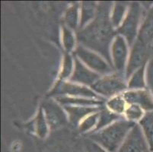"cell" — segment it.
I'll list each match as a JSON object with an SVG mask.
<instances>
[{"label":"cell","mask_w":153,"mask_h":152,"mask_svg":"<svg viewBox=\"0 0 153 152\" xmlns=\"http://www.w3.org/2000/svg\"><path fill=\"white\" fill-rule=\"evenodd\" d=\"M26 127L40 139H43L47 137L51 130L46 119L42 106H40L35 116L26 125Z\"/></svg>","instance_id":"14"},{"label":"cell","mask_w":153,"mask_h":152,"mask_svg":"<svg viewBox=\"0 0 153 152\" xmlns=\"http://www.w3.org/2000/svg\"><path fill=\"white\" fill-rule=\"evenodd\" d=\"M129 55V45L126 39L117 34L111 47V61L115 72L125 74Z\"/></svg>","instance_id":"9"},{"label":"cell","mask_w":153,"mask_h":152,"mask_svg":"<svg viewBox=\"0 0 153 152\" xmlns=\"http://www.w3.org/2000/svg\"><path fill=\"white\" fill-rule=\"evenodd\" d=\"M63 24L73 31H78L80 22V3L73 2L66 9L62 15Z\"/></svg>","instance_id":"16"},{"label":"cell","mask_w":153,"mask_h":152,"mask_svg":"<svg viewBox=\"0 0 153 152\" xmlns=\"http://www.w3.org/2000/svg\"><path fill=\"white\" fill-rule=\"evenodd\" d=\"M72 55L79 59L88 68L101 76L115 72L112 65L104 57L80 44L76 47Z\"/></svg>","instance_id":"5"},{"label":"cell","mask_w":153,"mask_h":152,"mask_svg":"<svg viewBox=\"0 0 153 152\" xmlns=\"http://www.w3.org/2000/svg\"><path fill=\"white\" fill-rule=\"evenodd\" d=\"M61 40L65 53H73L78 46L76 33L63 24L61 25Z\"/></svg>","instance_id":"19"},{"label":"cell","mask_w":153,"mask_h":152,"mask_svg":"<svg viewBox=\"0 0 153 152\" xmlns=\"http://www.w3.org/2000/svg\"><path fill=\"white\" fill-rule=\"evenodd\" d=\"M91 89L104 98L110 99L121 94L128 90L126 75L117 72L103 75L91 86Z\"/></svg>","instance_id":"3"},{"label":"cell","mask_w":153,"mask_h":152,"mask_svg":"<svg viewBox=\"0 0 153 152\" xmlns=\"http://www.w3.org/2000/svg\"><path fill=\"white\" fill-rule=\"evenodd\" d=\"M74 70V57L71 54L65 53L62 58L60 70L55 84H58L63 81L69 80Z\"/></svg>","instance_id":"22"},{"label":"cell","mask_w":153,"mask_h":152,"mask_svg":"<svg viewBox=\"0 0 153 152\" xmlns=\"http://www.w3.org/2000/svg\"><path fill=\"white\" fill-rule=\"evenodd\" d=\"M145 113V111L140 106L136 104H128L123 114V117L126 120L138 123L143 119Z\"/></svg>","instance_id":"27"},{"label":"cell","mask_w":153,"mask_h":152,"mask_svg":"<svg viewBox=\"0 0 153 152\" xmlns=\"http://www.w3.org/2000/svg\"><path fill=\"white\" fill-rule=\"evenodd\" d=\"M55 100L62 106H87V107H101L103 106L104 100L97 99L74 97L68 96H57Z\"/></svg>","instance_id":"17"},{"label":"cell","mask_w":153,"mask_h":152,"mask_svg":"<svg viewBox=\"0 0 153 152\" xmlns=\"http://www.w3.org/2000/svg\"><path fill=\"white\" fill-rule=\"evenodd\" d=\"M83 142H84L85 152H108L102 146L91 140L89 138H85Z\"/></svg>","instance_id":"28"},{"label":"cell","mask_w":153,"mask_h":152,"mask_svg":"<svg viewBox=\"0 0 153 152\" xmlns=\"http://www.w3.org/2000/svg\"><path fill=\"white\" fill-rule=\"evenodd\" d=\"M146 65H143L138 70L129 78L127 80L128 90H140V89L146 88V79H145V72H146Z\"/></svg>","instance_id":"24"},{"label":"cell","mask_w":153,"mask_h":152,"mask_svg":"<svg viewBox=\"0 0 153 152\" xmlns=\"http://www.w3.org/2000/svg\"><path fill=\"white\" fill-rule=\"evenodd\" d=\"M143 14V8L138 2L130 3L127 13L121 25L116 30L117 34L126 39L129 47H131L137 39L140 22Z\"/></svg>","instance_id":"4"},{"label":"cell","mask_w":153,"mask_h":152,"mask_svg":"<svg viewBox=\"0 0 153 152\" xmlns=\"http://www.w3.org/2000/svg\"><path fill=\"white\" fill-rule=\"evenodd\" d=\"M41 106L50 130L54 131L60 129L69 123L66 111L56 100L49 99L45 100Z\"/></svg>","instance_id":"8"},{"label":"cell","mask_w":153,"mask_h":152,"mask_svg":"<svg viewBox=\"0 0 153 152\" xmlns=\"http://www.w3.org/2000/svg\"><path fill=\"white\" fill-rule=\"evenodd\" d=\"M122 94L127 104L140 106L145 112L153 111V96L148 88L127 90Z\"/></svg>","instance_id":"12"},{"label":"cell","mask_w":153,"mask_h":152,"mask_svg":"<svg viewBox=\"0 0 153 152\" xmlns=\"http://www.w3.org/2000/svg\"><path fill=\"white\" fill-rule=\"evenodd\" d=\"M98 119H99V111L87 116L79 124L77 127L78 130L81 134H85V135L94 132L98 124Z\"/></svg>","instance_id":"26"},{"label":"cell","mask_w":153,"mask_h":152,"mask_svg":"<svg viewBox=\"0 0 153 152\" xmlns=\"http://www.w3.org/2000/svg\"><path fill=\"white\" fill-rule=\"evenodd\" d=\"M136 40L145 45L151 46L153 41V6L149 9L142 22Z\"/></svg>","instance_id":"15"},{"label":"cell","mask_w":153,"mask_h":152,"mask_svg":"<svg viewBox=\"0 0 153 152\" xmlns=\"http://www.w3.org/2000/svg\"><path fill=\"white\" fill-rule=\"evenodd\" d=\"M138 123L144 134L149 152H153V111L146 112L143 119Z\"/></svg>","instance_id":"20"},{"label":"cell","mask_w":153,"mask_h":152,"mask_svg":"<svg viewBox=\"0 0 153 152\" xmlns=\"http://www.w3.org/2000/svg\"><path fill=\"white\" fill-rule=\"evenodd\" d=\"M152 53V51L151 46L145 45L137 40L135 41L130 51L125 72L126 80H128L132 74L134 73L136 70H138L143 65H147Z\"/></svg>","instance_id":"7"},{"label":"cell","mask_w":153,"mask_h":152,"mask_svg":"<svg viewBox=\"0 0 153 152\" xmlns=\"http://www.w3.org/2000/svg\"><path fill=\"white\" fill-rule=\"evenodd\" d=\"M104 106V105H103ZM101 107H87V106H62L63 109L67 114L69 123L78 127L83 119H85L87 116L90 115L94 113L98 112L101 109Z\"/></svg>","instance_id":"13"},{"label":"cell","mask_w":153,"mask_h":152,"mask_svg":"<svg viewBox=\"0 0 153 152\" xmlns=\"http://www.w3.org/2000/svg\"><path fill=\"white\" fill-rule=\"evenodd\" d=\"M123 118L124 117L123 116H120L118 114L111 112L106 107L103 106L101 107V110L99 111V119H98V124H97V126H96L94 132L104 129L108 125H111L113 122H116L119 119H123Z\"/></svg>","instance_id":"23"},{"label":"cell","mask_w":153,"mask_h":152,"mask_svg":"<svg viewBox=\"0 0 153 152\" xmlns=\"http://www.w3.org/2000/svg\"><path fill=\"white\" fill-rule=\"evenodd\" d=\"M112 7L111 2L98 3L97 15L94 20L76 32L78 44L100 54L111 65V47L117 35L111 21Z\"/></svg>","instance_id":"1"},{"label":"cell","mask_w":153,"mask_h":152,"mask_svg":"<svg viewBox=\"0 0 153 152\" xmlns=\"http://www.w3.org/2000/svg\"><path fill=\"white\" fill-rule=\"evenodd\" d=\"M129 6H130V3H126V2H117L113 4L111 12V21L113 27H114L115 30H117L121 25L127 13Z\"/></svg>","instance_id":"21"},{"label":"cell","mask_w":153,"mask_h":152,"mask_svg":"<svg viewBox=\"0 0 153 152\" xmlns=\"http://www.w3.org/2000/svg\"><path fill=\"white\" fill-rule=\"evenodd\" d=\"M48 96H68L104 100V97L96 94L94 90H91V87L73 83L70 81H63L58 84H54L53 87L51 90Z\"/></svg>","instance_id":"6"},{"label":"cell","mask_w":153,"mask_h":152,"mask_svg":"<svg viewBox=\"0 0 153 152\" xmlns=\"http://www.w3.org/2000/svg\"><path fill=\"white\" fill-rule=\"evenodd\" d=\"M98 3L95 2H80V22L79 29H82L91 23L97 15Z\"/></svg>","instance_id":"18"},{"label":"cell","mask_w":153,"mask_h":152,"mask_svg":"<svg viewBox=\"0 0 153 152\" xmlns=\"http://www.w3.org/2000/svg\"><path fill=\"white\" fill-rule=\"evenodd\" d=\"M127 106V103L122 94L111 97L106 101V107L109 110L123 116Z\"/></svg>","instance_id":"25"},{"label":"cell","mask_w":153,"mask_h":152,"mask_svg":"<svg viewBox=\"0 0 153 152\" xmlns=\"http://www.w3.org/2000/svg\"><path fill=\"white\" fill-rule=\"evenodd\" d=\"M135 125V122L123 118L85 136L97 142L108 152H117Z\"/></svg>","instance_id":"2"},{"label":"cell","mask_w":153,"mask_h":152,"mask_svg":"<svg viewBox=\"0 0 153 152\" xmlns=\"http://www.w3.org/2000/svg\"><path fill=\"white\" fill-rule=\"evenodd\" d=\"M117 152H149L140 124L136 123Z\"/></svg>","instance_id":"10"},{"label":"cell","mask_w":153,"mask_h":152,"mask_svg":"<svg viewBox=\"0 0 153 152\" xmlns=\"http://www.w3.org/2000/svg\"><path fill=\"white\" fill-rule=\"evenodd\" d=\"M101 77V75L91 70L79 59L74 56V70L68 81L91 87Z\"/></svg>","instance_id":"11"}]
</instances>
